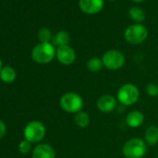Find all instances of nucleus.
<instances>
[{
    "instance_id": "nucleus-13",
    "label": "nucleus",
    "mask_w": 158,
    "mask_h": 158,
    "mask_svg": "<svg viewBox=\"0 0 158 158\" xmlns=\"http://www.w3.org/2000/svg\"><path fill=\"white\" fill-rule=\"evenodd\" d=\"M144 138L147 145H156L158 143V127L156 126H150L149 127H147L144 134Z\"/></svg>"
},
{
    "instance_id": "nucleus-15",
    "label": "nucleus",
    "mask_w": 158,
    "mask_h": 158,
    "mask_svg": "<svg viewBox=\"0 0 158 158\" xmlns=\"http://www.w3.org/2000/svg\"><path fill=\"white\" fill-rule=\"evenodd\" d=\"M73 120H74L75 125L81 128L87 127L90 123V117H89V114L84 111H80V112L76 113Z\"/></svg>"
},
{
    "instance_id": "nucleus-8",
    "label": "nucleus",
    "mask_w": 158,
    "mask_h": 158,
    "mask_svg": "<svg viewBox=\"0 0 158 158\" xmlns=\"http://www.w3.org/2000/svg\"><path fill=\"white\" fill-rule=\"evenodd\" d=\"M56 57H57L59 62H60L61 64L71 65L75 61L76 54L73 48L66 45V46H61V47L57 48Z\"/></svg>"
},
{
    "instance_id": "nucleus-25",
    "label": "nucleus",
    "mask_w": 158,
    "mask_h": 158,
    "mask_svg": "<svg viewBox=\"0 0 158 158\" xmlns=\"http://www.w3.org/2000/svg\"><path fill=\"white\" fill-rule=\"evenodd\" d=\"M109 1H115V0H109Z\"/></svg>"
},
{
    "instance_id": "nucleus-12",
    "label": "nucleus",
    "mask_w": 158,
    "mask_h": 158,
    "mask_svg": "<svg viewBox=\"0 0 158 158\" xmlns=\"http://www.w3.org/2000/svg\"><path fill=\"white\" fill-rule=\"evenodd\" d=\"M144 122V115L141 112L138 110L131 111L127 114L126 117V123L128 127L136 128L140 127Z\"/></svg>"
},
{
    "instance_id": "nucleus-11",
    "label": "nucleus",
    "mask_w": 158,
    "mask_h": 158,
    "mask_svg": "<svg viewBox=\"0 0 158 158\" xmlns=\"http://www.w3.org/2000/svg\"><path fill=\"white\" fill-rule=\"evenodd\" d=\"M33 158H55L53 147L47 143H41L35 146L32 153Z\"/></svg>"
},
{
    "instance_id": "nucleus-3",
    "label": "nucleus",
    "mask_w": 158,
    "mask_h": 158,
    "mask_svg": "<svg viewBox=\"0 0 158 158\" xmlns=\"http://www.w3.org/2000/svg\"><path fill=\"white\" fill-rule=\"evenodd\" d=\"M56 56V49L53 44L50 43H40L36 45L32 50L33 60L41 64L50 62Z\"/></svg>"
},
{
    "instance_id": "nucleus-16",
    "label": "nucleus",
    "mask_w": 158,
    "mask_h": 158,
    "mask_svg": "<svg viewBox=\"0 0 158 158\" xmlns=\"http://www.w3.org/2000/svg\"><path fill=\"white\" fill-rule=\"evenodd\" d=\"M70 41V35L66 31H60L58 32L54 37L52 38V42H53V46H57L61 47V46H66L68 45Z\"/></svg>"
},
{
    "instance_id": "nucleus-24",
    "label": "nucleus",
    "mask_w": 158,
    "mask_h": 158,
    "mask_svg": "<svg viewBox=\"0 0 158 158\" xmlns=\"http://www.w3.org/2000/svg\"><path fill=\"white\" fill-rule=\"evenodd\" d=\"M1 69H2V61L0 60V71H1Z\"/></svg>"
},
{
    "instance_id": "nucleus-9",
    "label": "nucleus",
    "mask_w": 158,
    "mask_h": 158,
    "mask_svg": "<svg viewBox=\"0 0 158 158\" xmlns=\"http://www.w3.org/2000/svg\"><path fill=\"white\" fill-rule=\"evenodd\" d=\"M104 6V0H79V8L88 15L99 13Z\"/></svg>"
},
{
    "instance_id": "nucleus-23",
    "label": "nucleus",
    "mask_w": 158,
    "mask_h": 158,
    "mask_svg": "<svg viewBox=\"0 0 158 158\" xmlns=\"http://www.w3.org/2000/svg\"><path fill=\"white\" fill-rule=\"evenodd\" d=\"M132 1L135 2V3H140V2L144 1V0H132Z\"/></svg>"
},
{
    "instance_id": "nucleus-22",
    "label": "nucleus",
    "mask_w": 158,
    "mask_h": 158,
    "mask_svg": "<svg viewBox=\"0 0 158 158\" xmlns=\"http://www.w3.org/2000/svg\"><path fill=\"white\" fill-rule=\"evenodd\" d=\"M6 130H7L6 125L1 120H0V139L4 137V135L6 134Z\"/></svg>"
},
{
    "instance_id": "nucleus-18",
    "label": "nucleus",
    "mask_w": 158,
    "mask_h": 158,
    "mask_svg": "<svg viewBox=\"0 0 158 158\" xmlns=\"http://www.w3.org/2000/svg\"><path fill=\"white\" fill-rule=\"evenodd\" d=\"M103 67V62L102 60L98 58V57H93L91 59H89L87 62V68L89 71L96 73V72H100Z\"/></svg>"
},
{
    "instance_id": "nucleus-19",
    "label": "nucleus",
    "mask_w": 158,
    "mask_h": 158,
    "mask_svg": "<svg viewBox=\"0 0 158 158\" xmlns=\"http://www.w3.org/2000/svg\"><path fill=\"white\" fill-rule=\"evenodd\" d=\"M38 38L41 43H49V41L52 39V34L49 29L42 28L38 32Z\"/></svg>"
},
{
    "instance_id": "nucleus-14",
    "label": "nucleus",
    "mask_w": 158,
    "mask_h": 158,
    "mask_svg": "<svg viewBox=\"0 0 158 158\" xmlns=\"http://www.w3.org/2000/svg\"><path fill=\"white\" fill-rule=\"evenodd\" d=\"M16 71L10 66H5L0 71V78L4 83H12L16 79Z\"/></svg>"
},
{
    "instance_id": "nucleus-26",
    "label": "nucleus",
    "mask_w": 158,
    "mask_h": 158,
    "mask_svg": "<svg viewBox=\"0 0 158 158\" xmlns=\"http://www.w3.org/2000/svg\"><path fill=\"white\" fill-rule=\"evenodd\" d=\"M157 158H158V153H157Z\"/></svg>"
},
{
    "instance_id": "nucleus-7",
    "label": "nucleus",
    "mask_w": 158,
    "mask_h": 158,
    "mask_svg": "<svg viewBox=\"0 0 158 158\" xmlns=\"http://www.w3.org/2000/svg\"><path fill=\"white\" fill-rule=\"evenodd\" d=\"M24 138L31 143L41 141L46 135V127L39 121L30 122L24 128Z\"/></svg>"
},
{
    "instance_id": "nucleus-6",
    "label": "nucleus",
    "mask_w": 158,
    "mask_h": 158,
    "mask_svg": "<svg viewBox=\"0 0 158 158\" xmlns=\"http://www.w3.org/2000/svg\"><path fill=\"white\" fill-rule=\"evenodd\" d=\"M103 66L111 71H116L122 68L125 64L124 54L117 49H110L106 51L102 58Z\"/></svg>"
},
{
    "instance_id": "nucleus-10",
    "label": "nucleus",
    "mask_w": 158,
    "mask_h": 158,
    "mask_svg": "<svg viewBox=\"0 0 158 158\" xmlns=\"http://www.w3.org/2000/svg\"><path fill=\"white\" fill-rule=\"evenodd\" d=\"M116 100L112 95H102L97 101V108L102 113H111L116 108Z\"/></svg>"
},
{
    "instance_id": "nucleus-4",
    "label": "nucleus",
    "mask_w": 158,
    "mask_h": 158,
    "mask_svg": "<svg viewBox=\"0 0 158 158\" xmlns=\"http://www.w3.org/2000/svg\"><path fill=\"white\" fill-rule=\"evenodd\" d=\"M139 98V89L130 83L123 85L117 91V100L122 105L130 106L138 102Z\"/></svg>"
},
{
    "instance_id": "nucleus-2",
    "label": "nucleus",
    "mask_w": 158,
    "mask_h": 158,
    "mask_svg": "<svg viewBox=\"0 0 158 158\" xmlns=\"http://www.w3.org/2000/svg\"><path fill=\"white\" fill-rule=\"evenodd\" d=\"M60 108L69 114H76L82 111L84 106L83 98L74 92H67L63 94L60 100Z\"/></svg>"
},
{
    "instance_id": "nucleus-1",
    "label": "nucleus",
    "mask_w": 158,
    "mask_h": 158,
    "mask_svg": "<svg viewBox=\"0 0 158 158\" xmlns=\"http://www.w3.org/2000/svg\"><path fill=\"white\" fill-rule=\"evenodd\" d=\"M122 152L126 158H141L147 152V143L139 138H132L124 144Z\"/></svg>"
},
{
    "instance_id": "nucleus-20",
    "label": "nucleus",
    "mask_w": 158,
    "mask_h": 158,
    "mask_svg": "<svg viewBox=\"0 0 158 158\" xmlns=\"http://www.w3.org/2000/svg\"><path fill=\"white\" fill-rule=\"evenodd\" d=\"M146 93L148 96L150 97H156L158 96V85L154 84V83H149L147 86H146Z\"/></svg>"
},
{
    "instance_id": "nucleus-5",
    "label": "nucleus",
    "mask_w": 158,
    "mask_h": 158,
    "mask_svg": "<svg viewBox=\"0 0 158 158\" xmlns=\"http://www.w3.org/2000/svg\"><path fill=\"white\" fill-rule=\"evenodd\" d=\"M148 36V30L140 23H135L127 27L125 31V40L131 45H139L143 43Z\"/></svg>"
},
{
    "instance_id": "nucleus-17",
    "label": "nucleus",
    "mask_w": 158,
    "mask_h": 158,
    "mask_svg": "<svg viewBox=\"0 0 158 158\" xmlns=\"http://www.w3.org/2000/svg\"><path fill=\"white\" fill-rule=\"evenodd\" d=\"M128 15L137 23H141L145 21V13L139 7H132L128 11Z\"/></svg>"
},
{
    "instance_id": "nucleus-21",
    "label": "nucleus",
    "mask_w": 158,
    "mask_h": 158,
    "mask_svg": "<svg viewBox=\"0 0 158 158\" xmlns=\"http://www.w3.org/2000/svg\"><path fill=\"white\" fill-rule=\"evenodd\" d=\"M32 143L30 141H28L27 139H24L23 140L20 144H19V151L22 152V153H27L31 151V148H32Z\"/></svg>"
}]
</instances>
